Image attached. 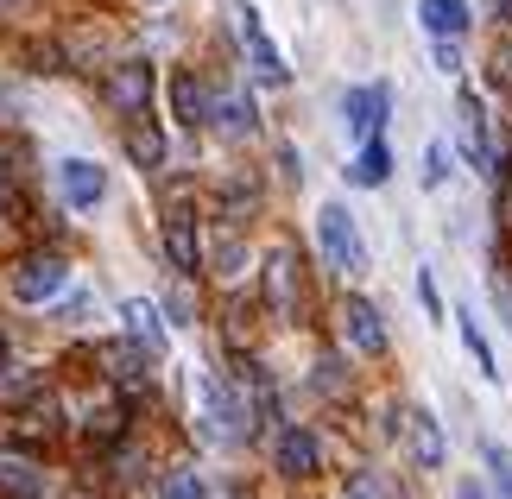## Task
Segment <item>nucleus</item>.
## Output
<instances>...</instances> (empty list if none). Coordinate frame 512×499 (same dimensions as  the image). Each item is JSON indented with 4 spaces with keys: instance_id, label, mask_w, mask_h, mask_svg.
Returning <instances> with one entry per match:
<instances>
[{
    "instance_id": "20e7f679",
    "label": "nucleus",
    "mask_w": 512,
    "mask_h": 499,
    "mask_svg": "<svg viewBox=\"0 0 512 499\" xmlns=\"http://www.w3.org/2000/svg\"><path fill=\"white\" fill-rule=\"evenodd\" d=\"M152 83H159V76H152V64H140V57H133V64H114V76H108L114 114H146L152 108Z\"/></svg>"
},
{
    "instance_id": "dca6fc26",
    "label": "nucleus",
    "mask_w": 512,
    "mask_h": 499,
    "mask_svg": "<svg viewBox=\"0 0 512 499\" xmlns=\"http://www.w3.org/2000/svg\"><path fill=\"white\" fill-rule=\"evenodd\" d=\"M171 108H177V121H184V127H203L209 121V95H203V83H196L190 70L171 76Z\"/></svg>"
},
{
    "instance_id": "6e6552de",
    "label": "nucleus",
    "mask_w": 512,
    "mask_h": 499,
    "mask_svg": "<svg viewBox=\"0 0 512 499\" xmlns=\"http://www.w3.org/2000/svg\"><path fill=\"white\" fill-rule=\"evenodd\" d=\"M272 462H279L291 481H298V474H317V468H323V443H317L310 430L291 424V430H279V449H272Z\"/></svg>"
},
{
    "instance_id": "393cba45",
    "label": "nucleus",
    "mask_w": 512,
    "mask_h": 499,
    "mask_svg": "<svg viewBox=\"0 0 512 499\" xmlns=\"http://www.w3.org/2000/svg\"><path fill=\"white\" fill-rule=\"evenodd\" d=\"M487 474H494V487H500V499H512V455H506L500 443H487Z\"/></svg>"
},
{
    "instance_id": "bb28decb",
    "label": "nucleus",
    "mask_w": 512,
    "mask_h": 499,
    "mask_svg": "<svg viewBox=\"0 0 512 499\" xmlns=\"http://www.w3.org/2000/svg\"><path fill=\"white\" fill-rule=\"evenodd\" d=\"M418 297H424L430 316H443V297H437V278H430V272H418Z\"/></svg>"
},
{
    "instance_id": "7ed1b4c3",
    "label": "nucleus",
    "mask_w": 512,
    "mask_h": 499,
    "mask_svg": "<svg viewBox=\"0 0 512 499\" xmlns=\"http://www.w3.org/2000/svg\"><path fill=\"white\" fill-rule=\"evenodd\" d=\"M57 190H64L70 209H95L108 196V171L95 165V158H64V165H57Z\"/></svg>"
},
{
    "instance_id": "cd10ccee",
    "label": "nucleus",
    "mask_w": 512,
    "mask_h": 499,
    "mask_svg": "<svg viewBox=\"0 0 512 499\" xmlns=\"http://www.w3.org/2000/svg\"><path fill=\"white\" fill-rule=\"evenodd\" d=\"M494 19H506V26H512V0H494Z\"/></svg>"
},
{
    "instance_id": "6ab92c4d",
    "label": "nucleus",
    "mask_w": 512,
    "mask_h": 499,
    "mask_svg": "<svg viewBox=\"0 0 512 499\" xmlns=\"http://www.w3.org/2000/svg\"><path fill=\"white\" fill-rule=\"evenodd\" d=\"M127 152H133V165H146V171H152V165L165 158V139L152 133V127H133V133H127Z\"/></svg>"
},
{
    "instance_id": "f257e3e1",
    "label": "nucleus",
    "mask_w": 512,
    "mask_h": 499,
    "mask_svg": "<svg viewBox=\"0 0 512 499\" xmlns=\"http://www.w3.org/2000/svg\"><path fill=\"white\" fill-rule=\"evenodd\" d=\"M317 247L323 259L336 272H367V247H361V234H354V215L342 203H323L317 209Z\"/></svg>"
},
{
    "instance_id": "f03ea898",
    "label": "nucleus",
    "mask_w": 512,
    "mask_h": 499,
    "mask_svg": "<svg viewBox=\"0 0 512 499\" xmlns=\"http://www.w3.org/2000/svg\"><path fill=\"white\" fill-rule=\"evenodd\" d=\"M7 285H13L19 304H45V297H57V291L70 285V266L57 253H32V259H19V266H13Z\"/></svg>"
},
{
    "instance_id": "b1692460",
    "label": "nucleus",
    "mask_w": 512,
    "mask_h": 499,
    "mask_svg": "<svg viewBox=\"0 0 512 499\" xmlns=\"http://www.w3.org/2000/svg\"><path fill=\"white\" fill-rule=\"evenodd\" d=\"M215 272H222V278H234V272H241V259H247V247L241 241H234V234H222V241H215Z\"/></svg>"
},
{
    "instance_id": "ddd939ff",
    "label": "nucleus",
    "mask_w": 512,
    "mask_h": 499,
    "mask_svg": "<svg viewBox=\"0 0 512 499\" xmlns=\"http://www.w3.org/2000/svg\"><path fill=\"white\" fill-rule=\"evenodd\" d=\"M165 253H171L177 272H196V259H203V247H196V222H190L184 209L165 215Z\"/></svg>"
},
{
    "instance_id": "5701e85b",
    "label": "nucleus",
    "mask_w": 512,
    "mask_h": 499,
    "mask_svg": "<svg viewBox=\"0 0 512 499\" xmlns=\"http://www.w3.org/2000/svg\"><path fill=\"white\" fill-rule=\"evenodd\" d=\"M342 493H348V499H392V493H386V481H380V474H373V468H354Z\"/></svg>"
},
{
    "instance_id": "c85d7f7f",
    "label": "nucleus",
    "mask_w": 512,
    "mask_h": 499,
    "mask_svg": "<svg viewBox=\"0 0 512 499\" xmlns=\"http://www.w3.org/2000/svg\"><path fill=\"white\" fill-rule=\"evenodd\" d=\"M0 190H7V152H0Z\"/></svg>"
},
{
    "instance_id": "a211bd4d",
    "label": "nucleus",
    "mask_w": 512,
    "mask_h": 499,
    "mask_svg": "<svg viewBox=\"0 0 512 499\" xmlns=\"http://www.w3.org/2000/svg\"><path fill=\"white\" fill-rule=\"evenodd\" d=\"M209 121L222 127L228 139H247L253 127H260V114H253V102H247V95H222V102L209 108Z\"/></svg>"
},
{
    "instance_id": "f3484780",
    "label": "nucleus",
    "mask_w": 512,
    "mask_h": 499,
    "mask_svg": "<svg viewBox=\"0 0 512 499\" xmlns=\"http://www.w3.org/2000/svg\"><path fill=\"white\" fill-rule=\"evenodd\" d=\"M386 177H392V152L380 146V133H373L367 146H361V158H354V165H348V184L373 190V184H386Z\"/></svg>"
},
{
    "instance_id": "423d86ee",
    "label": "nucleus",
    "mask_w": 512,
    "mask_h": 499,
    "mask_svg": "<svg viewBox=\"0 0 512 499\" xmlns=\"http://www.w3.org/2000/svg\"><path fill=\"white\" fill-rule=\"evenodd\" d=\"M342 335H348L354 354H386V323H380V310H373L367 297H348L342 304Z\"/></svg>"
},
{
    "instance_id": "f8f14e48",
    "label": "nucleus",
    "mask_w": 512,
    "mask_h": 499,
    "mask_svg": "<svg viewBox=\"0 0 512 499\" xmlns=\"http://www.w3.org/2000/svg\"><path fill=\"white\" fill-rule=\"evenodd\" d=\"M418 19L430 38H462L475 13H468V0H418Z\"/></svg>"
},
{
    "instance_id": "c756f323",
    "label": "nucleus",
    "mask_w": 512,
    "mask_h": 499,
    "mask_svg": "<svg viewBox=\"0 0 512 499\" xmlns=\"http://www.w3.org/2000/svg\"><path fill=\"white\" fill-rule=\"evenodd\" d=\"M0 121H7V89H0Z\"/></svg>"
},
{
    "instance_id": "0eeeda50",
    "label": "nucleus",
    "mask_w": 512,
    "mask_h": 499,
    "mask_svg": "<svg viewBox=\"0 0 512 499\" xmlns=\"http://www.w3.org/2000/svg\"><path fill=\"white\" fill-rule=\"evenodd\" d=\"M386 108H392L386 83H367V89H348V102H342V121H348V133L373 139V133H380V121H386Z\"/></svg>"
},
{
    "instance_id": "2eb2a0df",
    "label": "nucleus",
    "mask_w": 512,
    "mask_h": 499,
    "mask_svg": "<svg viewBox=\"0 0 512 499\" xmlns=\"http://www.w3.org/2000/svg\"><path fill=\"white\" fill-rule=\"evenodd\" d=\"M121 316H127V335H133V342H140L146 354H159V348H165L159 304H146V297H127V304H121Z\"/></svg>"
},
{
    "instance_id": "4468645a",
    "label": "nucleus",
    "mask_w": 512,
    "mask_h": 499,
    "mask_svg": "<svg viewBox=\"0 0 512 499\" xmlns=\"http://www.w3.org/2000/svg\"><path fill=\"white\" fill-rule=\"evenodd\" d=\"M266 297H272V310H279V316L298 310V266H291V253H285V247L266 259Z\"/></svg>"
},
{
    "instance_id": "a878e982",
    "label": "nucleus",
    "mask_w": 512,
    "mask_h": 499,
    "mask_svg": "<svg viewBox=\"0 0 512 499\" xmlns=\"http://www.w3.org/2000/svg\"><path fill=\"white\" fill-rule=\"evenodd\" d=\"M443 177H449V146H443V139H437V146L424 152V190H437Z\"/></svg>"
},
{
    "instance_id": "1a4fd4ad",
    "label": "nucleus",
    "mask_w": 512,
    "mask_h": 499,
    "mask_svg": "<svg viewBox=\"0 0 512 499\" xmlns=\"http://www.w3.org/2000/svg\"><path fill=\"white\" fill-rule=\"evenodd\" d=\"M456 121H462V152L475 158L481 171H494V152H500V146H487V114H481V95H468V89H462Z\"/></svg>"
},
{
    "instance_id": "9b49d317",
    "label": "nucleus",
    "mask_w": 512,
    "mask_h": 499,
    "mask_svg": "<svg viewBox=\"0 0 512 499\" xmlns=\"http://www.w3.org/2000/svg\"><path fill=\"white\" fill-rule=\"evenodd\" d=\"M0 493L7 499H45V474H38L32 455H0Z\"/></svg>"
},
{
    "instance_id": "39448f33",
    "label": "nucleus",
    "mask_w": 512,
    "mask_h": 499,
    "mask_svg": "<svg viewBox=\"0 0 512 499\" xmlns=\"http://www.w3.org/2000/svg\"><path fill=\"white\" fill-rule=\"evenodd\" d=\"M241 38H247V64H253V76L260 83H285V57H279V45L266 38V26H260V7H241Z\"/></svg>"
},
{
    "instance_id": "9d476101",
    "label": "nucleus",
    "mask_w": 512,
    "mask_h": 499,
    "mask_svg": "<svg viewBox=\"0 0 512 499\" xmlns=\"http://www.w3.org/2000/svg\"><path fill=\"white\" fill-rule=\"evenodd\" d=\"M405 436H411L418 468H443L449 462V443H443V430H437V417H430V411H405Z\"/></svg>"
},
{
    "instance_id": "412c9836",
    "label": "nucleus",
    "mask_w": 512,
    "mask_h": 499,
    "mask_svg": "<svg viewBox=\"0 0 512 499\" xmlns=\"http://www.w3.org/2000/svg\"><path fill=\"white\" fill-rule=\"evenodd\" d=\"M165 499H209V487H203L196 468H171L165 474Z\"/></svg>"
},
{
    "instance_id": "4be33fe9",
    "label": "nucleus",
    "mask_w": 512,
    "mask_h": 499,
    "mask_svg": "<svg viewBox=\"0 0 512 499\" xmlns=\"http://www.w3.org/2000/svg\"><path fill=\"white\" fill-rule=\"evenodd\" d=\"M462 342H468V354H475V367H481L487 379H500V367H494V348H487V335L475 329V316H462Z\"/></svg>"
},
{
    "instance_id": "aec40b11",
    "label": "nucleus",
    "mask_w": 512,
    "mask_h": 499,
    "mask_svg": "<svg viewBox=\"0 0 512 499\" xmlns=\"http://www.w3.org/2000/svg\"><path fill=\"white\" fill-rule=\"evenodd\" d=\"M102 361H108V373L121 379V386H140V379H146V361H140V354H133V348H108Z\"/></svg>"
}]
</instances>
